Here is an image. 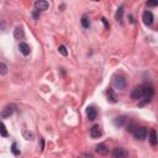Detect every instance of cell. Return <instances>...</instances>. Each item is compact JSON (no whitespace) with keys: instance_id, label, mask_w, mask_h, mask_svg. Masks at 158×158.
<instances>
[{"instance_id":"obj_1","label":"cell","mask_w":158,"mask_h":158,"mask_svg":"<svg viewBox=\"0 0 158 158\" xmlns=\"http://www.w3.org/2000/svg\"><path fill=\"white\" fill-rule=\"evenodd\" d=\"M153 98V89L151 86H142V98L143 101L141 102V105L146 104V102H149Z\"/></svg>"},{"instance_id":"obj_2","label":"cell","mask_w":158,"mask_h":158,"mask_svg":"<svg viewBox=\"0 0 158 158\" xmlns=\"http://www.w3.org/2000/svg\"><path fill=\"white\" fill-rule=\"evenodd\" d=\"M112 86L117 90H123L126 88V80L122 75H115L112 80Z\"/></svg>"},{"instance_id":"obj_3","label":"cell","mask_w":158,"mask_h":158,"mask_svg":"<svg viewBox=\"0 0 158 158\" xmlns=\"http://www.w3.org/2000/svg\"><path fill=\"white\" fill-rule=\"evenodd\" d=\"M132 135L136 139H139V141H143L146 137H147V130L144 127H135V130L132 131Z\"/></svg>"},{"instance_id":"obj_4","label":"cell","mask_w":158,"mask_h":158,"mask_svg":"<svg viewBox=\"0 0 158 158\" xmlns=\"http://www.w3.org/2000/svg\"><path fill=\"white\" fill-rule=\"evenodd\" d=\"M142 20H143V23L146 26H151L153 23V14L151 11H144L143 12V16H142Z\"/></svg>"},{"instance_id":"obj_5","label":"cell","mask_w":158,"mask_h":158,"mask_svg":"<svg viewBox=\"0 0 158 158\" xmlns=\"http://www.w3.org/2000/svg\"><path fill=\"white\" fill-rule=\"evenodd\" d=\"M128 156V152L123 148H115L112 151V157L114 158H126Z\"/></svg>"},{"instance_id":"obj_6","label":"cell","mask_w":158,"mask_h":158,"mask_svg":"<svg viewBox=\"0 0 158 158\" xmlns=\"http://www.w3.org/2000/svg\"><path fill=\"white\" fill-rule=\"evenodd\" d=\"M35 9L37 11H44L48 9V2L46 0H36L35 2Z\"/></svg>"},{"instance_id":"obj_7","label":"cell","mask_w":158,"mask_h":158,"mask_svg":"<svg viewBox=\"0 0 158 158\" xmlns=\"http://www.w3.org/2000/svg\"><path fill=\"white\" fill-rule=\"evenodd\" d=\"M101 135H102V131H101V128H100L99 125H94V126L90 128V136H91L93 138H99Z\"/></svg>"},{"instance_id":"obj_8","label":"cell","mask_w":158,"mask_h":158,"mask_svg":"<svg viewBox=\"0 0 158 158\" xmlns=\"http://www.w3.org/2000/svg\"><path fill=\"white\" fill-rule=\"evenodd\" d=\"M142 98V86H136L131 93V99L133 100H141Z\"/></svg>"},{"instance_id":"obj_9","label":"cell","mask_w":158,"mask_h":158,"mask_svg":"<svg viewBox=\"0 0 158 158\" xmlns=\"http://www.w3.org/2000/svg\"><path fill=\"white\" fill-rule=\"evenodd\" d=\"M14 111H15V106L14 105H7L1 111V117H9V116H11L14 114Z\"/></svg>"},{"instance_id":"obj_10","label":"cell","mask_w":158,"mask_h":158,"mask_svg":"<svg viewBox=\"0 0 158 158\" xmlns=\"http://www.w3.org/2000/svg\"><path fill=\"white\" fill-rule=\"evenodd\" d=\"M95 151H96V153H99L100 156H106V154L109 153V148H107L106 144H104V143H99V144L96 146Z\"/></svg>"},{"instance_id":"obj_11","label":"cell","mask_w":158,"mask_h":158,"mask_svg":"<svg viewBox=\"0 0 158 158\" xmlns=\"http://www.w3.org/2000/svg\"><path fill=\"white\" fill-rule=\"evenodd\" d=\"M86 115H88V118H89L90 121H94V120L96 118V115H98L96 109H95L94 106H89V107L86 109Z\"/></svg>"},{"instance_id":"obj_12","label":"cell","mask_w":158,"mask_h":158,"mask_svg":"<svg viewBox=\"0 0 158 158\" xmlns=\"http://www.w3.org/2000/svg\"><path fill=\"white\" fill-rule=\"evenodd\" d=\"M19 49H20V52H21L23 56H28V54H30V52H31L30 46H28L26 42H21V43H20V46H19Z\"/></svg>"},{"instance_id":"obj_13","label":"cell","mask_w":158,"mask_h":158,"mask_svg":"<svg viewBox=\"0 0 158 158\" xmlns=\"http://www.w3.org/2000/svg\"><path fill=\"white\" fill-rule=\"evenodd\" d=\"M14 37H15L16 40H23L25 33H23L22 27H16V28H15V31H14Z\"/></svg>"},{"instance_id":"obj_14","label":"cell","mask_w":158,"mask_h":158,"mask_svg":"<svg viewBox=\"0 0 158 158\" xmlns=\"http://www.w3.org/2000/svg\"><path fill=\"white\" fill-rule=\"evenodd\" d=\"M149 142H151L152 146H157L158 138H157V132H156V130H151V131H149Z\"/></svg>"},{"instance_id":"obj_15","label":"cell","mask_w":158,"mask_h":158,"mask_svg":"<svg viewBox=\"0 0 158 158\" xmlns=\"http://www.w3.org/2000/svg\"><path fill=\"white\" fill-rule=\"evenodd\" d=\"M80 22H81V26H83L84 28H89V27H90V20H89V17H88L86 15H83V16H81Z\"/></svg>"},{"instance_id":"obj_16","label":"cell","mask_w":158,"mask_h":158,"mask_svg":"<svg viewBox=\"0 0 158 158\" xmlns=\"http://www.w3.org/2000/svg\"><path fill=\"white\" fill-rule=\"evenodd\" d=\"M126 121V117L125 116H120V117H116L115 120H114V123H115V126H122L123 125V122Z\"/></svg>"},{"instance_id":"obj_17","label":"cell","mask_w":158,"mask_h":158,"mask_svg":"<svg viewBox=\"0 0 158 158\" xmlns=\"http://www.w3.org/2000/svg\"><path fill=\"white\" fill-rule=\"evenodd\" d=\"M107 98H109V100L111 101V102H116L117 100H116V96H115V94H114V91L112 90H107Z\"/></svg>"},{"instance_id":"obj_18","label":"cell","mask_w":158,"mask_h":158,"mask_svg":"<svg viewBox=\"0 0 158 158\" xmlns=\"http://www.w3.org/2000/svg\"><path fill=\"white\" fill-rule=\"evenodd\" d=\"M122 14H123V7L120 6V7L117 9V12H116V20H117V21H121V20H122Z\"/></svg>"},{"instance_id":"obj_19","label":"cell","mask_w":158,"mask_h":158,"mask_svg":"<svg viewBox=\"0 0 158 158\" xmlns=\"http://www.w3.org/2000/svg\"><path fill=\"white\" fill-rule=\"evenodd\" d=\"M11 152H12L15 156H19V154H20V149L17 148V144H16L15 142L11 144Z\"/></svg>"},{"instance_id":"obj_20","label":"cell","mask_w":158,"mask_h":158,"mask_svg":"<svg viewBox=\"0 0 158 158\" xmlns=\"http://www.w3.org/2000/svg\"><path fill=\"white\" fill-rule=\"evenodd\" d=\"M0 135H1V136H4V137H6V136H7L6 127H5V125H4L2 122H0Z\"/></svg>"},{"instance_id":"obj_21","label":"cell","mask_w":158,"mask_h":158,"mask_svg":"<svg viewBox=\"0 0 158 158\" xmlns=\"http://www.w3.org/2000/svg\"><path fill=\"white\" fill-rule=\"evenodd\" d=\"M7 73V67L5 63H0V75H5Z\"/></svg>"},{"instance_id":"obj_22","label":"cell","mask_w":158,"mask_h":158,"mask_svg":"<svg viewBox=\"0 0 158 158\" xmlns=\"http://www.w3.org/2000/svg\"><path fill=\"white\" fill-rule=\"evenodd\" d=\"M58 52H59L62 56H67V54H68V51H67L65 46H59V47H58Z\"/></svg>"},{"instance_id":"obj_23","label":"cell","mask_w":158,"mask_h":158,"mask_svg":"<svg viewBox=\"0 0 158 158\" xmlns=\"http://www.w3.org/2000/svg\"><path fill=\"white\" fill-rule=\"evenodd\" d=\"M147 5L151 6V7H154V6L158 5V0H148L147 1Z\"/></svg>"},{"instance_id":"obj_24","label":"cell","mask_w":158,"mask_h":158,"mask_svg":"<svg viewBox=\"0 0 158 158\" xmlns=\"http://www.w3.org/2000/svg\"><path fill=\"white\" fill-rule=\"evenodd\" d=\"M23 136L26 137V139H32L33 138V133H31V132L28 133L27 131H23Z\"/></svg>"},{"instance_id":"obj_25","label":"cell","mask_w":158,"mask_h":158,"mask_svg":"<svg viewBox=\"0 0 158 158\" xmlns=\"http://www.w3.org/2000/svg\"><path fill=\"white\" fill-rule=\"evenodd\" d=\"M101 21L104 22V25H105V28H106V30H109V23H107V20H106L105 17H102V19H101Z\"/></svg>"},{"instance_id":"obj_26","label":"cell","mask_w":158,"mask_h":158,"mask_svg":"<svg viewBox=\"0 0 158 158\" xmlns=\"http://www.w3.org/2000/svg\"><path fill=\"white\" fill-rule=\"evenodd\" d=\"M93 1H99V0H93Z\"/></svg>"}]
</instances>
